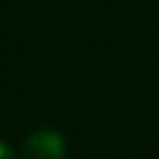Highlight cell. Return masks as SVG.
<instances>
[{
  "label": "cell",
  "instance_id": "cell-1",
  "mask_svg": "<svg viewBox=\"0 0 159 159\" xmlns=\"http://www.w3.org/2000/svg\"><path fill=\"white\" fill-rule=\"evenodd\" d=\"M24 159H66V141L56 130H34L24 143Z\"/></svg>",
  "mask_w": 159,
  "mask_h": 159
},
{
  "label": "cell",
  "instance_id": "cell-2",
  "mask_svg": "<svg viewBox=\"0 0 159 159\" xmlns=\"http://www.w3.org/2000/svg\"><path fill=\"white\" fill-rule=\"evenodd\" d=\"M0 159H16V154H13L11 148L3 143V141H0Z\"/></svg>",
  "mask_w": 159,
  "mask_h": 159
}]
</instances>
